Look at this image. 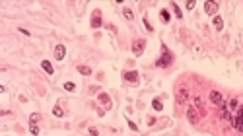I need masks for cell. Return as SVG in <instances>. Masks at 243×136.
<instances>
[{"mask_svg": "<svg viewBox=\"0 0 243 136\" xmlns=\"http://www.w3.org/2000/svg\"><path fill=\"white\" fill-rule=\"evenodd\" d=\"M37 121H41V115H39V113H33V115L29 117V123H33V124H35Z\"/></svg>", "mask_w": 243, "mask_h": 136, "instance_id": "20", "label": "cell"}, {"mask_svg": "<svg viewBox=\"0 0 243 136\" xmlns=\"http://www.w3.org/2000/svg\"><path fill=\"white\" fill-rule=\"evenodd\" d=\"M128 126H130V128H132V130H138V126H136L134 123H130V121H128Z\"/></svg>", "mask_w": 243, "mask_h": 136, "instance_id": "28", "label": "cell"}, {"mask_svg": "<svg viewBox=\"0 0 243 136\" xmlns=\"http://www.w3.org/2000/svg\"><path fill=\"white\" fill-rule=\"evenodd\" d=\"M142 21H144V26H146V29H148V31H154V29H152V26H150V21H148L146 18L142 19Z\"/></svg>", "mask_w": 243, "mask_h": 136, "instance_id": "25", "label": "cell"}, {"mask_svg": "<svg viewBox=\"0 0 243 136\" xmlns=\"http://www.w3.org/2000/svg\"><path fill=\"white\" fill-rule=\"evenodd\" d=\"M78 72H80V74H84V76H90V74H91V68H90V66H82V64H80V66H78Z\"/></svg>", "mask_w": 243, "mask_h": 136, "instance_id": "14", "label": "cell"}, {"mask_svg": "<svg viewBox=\"0 0 243 136\" xmlns=\"http://www.w3.org/2000/svg\"><path fill=\"white\" fill-rule=\"evenodd\" d=\"M204 10H206V14L214 16L218 12V2H204Z\"/></svg>", "mask_w": 243, "mask_h": 136, "instance_id": "8", "label": "cell"}, {"mask_svg": "<svg viewBox=\"0 0 243 136\" xmlns=\"http://www.w3.org/2000/svg\"><path fill=\"white\" fill-rule=\"evenodd\" d=\"M210 101L214 105H218V107H222V105H224V97H222V93H220V91H210Z\"/></svg>", "mask_w": 243, "mask_h": 136, "instance_id": "7", "label": "cell"}, {"mask_svg": "<svg viewBox=\"0 0 243 136\" xmlns=\"http://www.w3.org/2000/svg\"><path fill=\"white\" fill-rule=\"evenodd\" d=\"M41 66H43V70H45L47 74H53V72H55V68H53V64L49 62V60H43V62H41Z\"/></svg>", "mask_w": 243, "mask_h": 136, "instance_id": "12", "label": "cell"}, {"mask_svg": "<svg viewBox=\"0 0 243 136\" xmlns=\"http://www.w3.org/2000/svg\"><path fill=\"white\" fill-rule=\"evenodd\" d=\"M125 80H127V82H130V84H136V82H138V72H136V70L125 72Z\"/></svg>", "mask_w": 243, "mask_h": 136, "instance_id": "9", "label": "cell"}, {"mask_svg": "<svg viewBox=\"0 0 243 136\" xmlns=\"http://www.w3.org/2000/svg\"><path fill=\"white\" fill-rule=\"evenodd\" d=\"M220 115H222V119H230V121H231V117H230V109H228V105H222V107H220Z\"/></svg>", "mask_w": 243, "mask_h": 136, "instance_id": "13", "label": "cell"}, {"mask_svg": "<svg viewBox=\"0 0 243 136\" xmlns=\"http://www.w3.org/2000/svg\"><path fill=\"white\" fill-rule=\"evenodd\" d=\"M99 27H101V12L96 10L91 14V29H99Z\"/></svg>", "mask_w": 243, "mask_h": 136, "instance_id": "6", "label": "cell"}, {"mask_svg": "<svg viewBox=\"0 0 243 136\" xmlns=\"http://www.w3.org/2000/svg\"><path fill=\"white\" fill-rule=\"evenodd\" d=\"M171 62H173V55L167 51V47H161V57H160V60H156V66L167 68V66H171Z\"/></svg>", "mask_w": 243, "mask_h": 136, "instance_id": "1", "label": "cell"}, {"mask_svg": "<svg viewBox=\"0 0 243 136\" xmlns=\"http://www.w3.org/2000/svg\"><path fill=\"white\" fill-rule=\"evenodd\" d=\"M237 103H239V101H237V97H231L230 103H228V109H230V111H235L237 109Z\"/></svg>", "mask_w": 243, "mask_h": 136, "instance_id": "17", "label": "cell"}, {"mask_svg": "<svg viewBox=\"0 0 243 136\" xmlns=\"http://www.w3.org/2000/svg\"><path fill=\"white\" fill-rule=\"evenodd\" d=\"M160 16H161V21H163V23H167V21H169V18H171L167 10H161V12H160Z\"/></svg>", "mask_w": 243, "mask_h": 136, "instance_id": "18", "label": "cell"}, {"mask_svg": "<svg viewBox=\"0 0 243 136\" xmlns=\"http://www.w3.org/2000/svg\"><path fill=\"white\" fill-rule=\"evenodd\" d=\"M53 115H55V117H62V115H64V111L60 109V107H55V109H53Z\"/></svg>", "mask_w": 243, "mask_h": 136, "instance_id": "23", "label": "cell"}, {"mask_svg": "<svg viewBox=\"0 0 243 136\" xmlns=\"http://www.w3.org/2000/svg\"><path fill=\"white\" fill-rule=\"evenodd\" d=\"M64 90H66V91H74V90H76V86L72 84V82H66V84H64Z\"/></svg>", "mask_w": 243, "mask_h": 136, "instance_id": "22", "label": "cell"}, {"mask_svg": "<svg viewBox=\"0 0 243 136\" xmlns=\"http://www.w3.org/2000/svg\"><path fill=\"white\" fill-rule=\"evenodd\" d=\"M97 99H99L105 107H111V97H109L107 93H99V95H97Z\"/></svg>", "mask_w": 243, "mask_h": 136, "instance_id": "11", "label": "cell"}, {"mask_svg": "<svg viewBox=\"0 0 243 136\" xmlns=\"http://www.w3.org/2000/svg\"><path fill=\"white\" fill-rule=\"evenodd\" d=\"M187 119H189L191 124H197L198 121H200V113L197 111V107H189V109H187Z\"/></svg>", "mask_w": 243, "mask_h": 136, "instance_id": "3", "label": "cell"}, {"mask_svg": "<svg viewBox=\"0 0 243 136\" xmlns=\"http://www.w3.org/2000/svg\"><path fill=\"white\" fill-rule=\"evenodd\" d=\"M144 45H146V41H144V39H136L134 43H132V52H134L136 57L144 52Z\"/></svg>", "mask_w": 243, "mask_h": 136, "instance_id": "5", "label": "cell"}, {"mask_svg": "<svg viewBox=\"0 0 243 136\" xmlns=\"http://www.w3.org/2000/svg\"><path fill=\"white\" fill-rule=\"evenodd\" d=\"M231 124H233V128H235V130L243 132V105L237 109V115L231 117Z\"/></svg>", "mask_w": 243, "mask_h": 136, "instance_id": "2", "label": "cell"}, {"mask_svg": "<svg viewBox=\"0 0 243 136\" xmlns=\"http://www.w3.org/2000/svg\"><path fill=\"white\" fill-rule=\"evenodd\" d=\"M123 14H125V18H127V19H132V18H134L132 10H128V8H125V12H123Z\"/></svg>", "mask_w": 243, "mask_h": 136, "instance_id": "21", "label": "cell"}, {"mask_svg": "<svg viewBox=\"0 0 243 136\" xmlns=\"http://www.w3.org/2000/svg\"><path fill=\"white\" fill-rule=\"evenodd\" d=\"M90 136H99V134H97V128H93V126H90Z\"/></svg>", "mask_w": 243, "mask_h": 136, "instance_id": "26", "label": "cell"}, {"mask_svg": "<svg viewBox=\"0 0 243 136\" xmlns=\"http://www.w3.org/2000/svg\"><path fill=\"white\" fill-rule=\"evenodd\" d=\"M192 8H195V2H192V0H191V2H187V10H192Z\"/></svg>", "mask_w": 243, "mask_h": 136, "instance_id": "27", "label": "cell"}, {"mask_svg": "<svg viewBox=\"0 0 243 136\" xmlns=\"http://www.w3.org/2000/svg\"><path fill=\"white\" fill-rule=\"evenodd\" d=\"M175 99H177V103H187V99H189V90L187 88H179L177 90V95H175Z\"/></svg>", "mask_w": 243, "mask_h": 136, "instance_id": "4", "label": "cell"}, {"mask_svg": "<svg viewBox=\"0 0 243 136\" xmlns=\"http://www.w3.org/2000/svg\"><path fill=\"white\" fill-rule=\"evenodd\" d=\"M64 55H66V47H64V45H57V47H55V58H57V60H62Z\"/></svg>", "mask_w": 243, "mask_h": 136, "instance_id": "10", "label": "cell"}, {"mask_svg": "<svg viewBox=\"0 0 243 136\" xmlns=\"http://www.w3.org/2000/svg\"><path fill=\"white\" fill-rule=\"evenodd\" d=\"M29 132H31L33 136H37L39 134V126H37V124H33V123H29Z\"/></svg>", "mask_w": 243, "mask_h": 136, "instance_id": "19", "label": "cell"}, {"mask_svg": "<svg viewBox=\"0 0 243 136\" xmlns=\"http://www.w3.org/2000/svg\"><path fill=\"white\" fill-rule=\"evenodd\" d=\"M214 27H216L218 31L224 27V21H222V18H220V16H214Z\"/></svg>", "mask_w": 243, "mask_h": 136, "instance_id": "15", "label": "cell"}, {"mask_svg": "<svg viewBox=\"0 0 243 136\" xmlns=\"http://www.w3.org/2000/svg\"><path fill=\"white\" fill-rule=\"evenodd\" d=\"M152 107H154V111H161V109H163L161 99H154V101H152Z\"/></svg>", "mask_w": 243, "mask_h": 136, "instance_id": "16", "label": "cell"}, {"mask_svg": "<svg viewBox=\"0 0 243 136\" xmlns=\"http://www.w3.org/2000/svg\"><path fill=\"white\" fill-rule=\"evenodd\" d=\"M173 10H175V16H177V18H183V14H181L179 6H177V4H175V2H173Z\"/></svg>", "mask_w": 243, "mask_h": 136, "instance_id": "24", "label": "cell"}]
</instances>
